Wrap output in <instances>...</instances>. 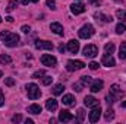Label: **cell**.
Masks as SVG:
<instances>
[{
	"instance_id": "6da1fadb",
	"label": "cell",
	"mask_w": 126,
	"mask_h": 124,
	"mask_svg": "<svg viewBox=\"0 0 126 124\" xmlns=\"http://www.w3.org/2000/svg\"><path fill=\"white\" fill-rule=\"evenodd\" d=\"M0 39L3 41V44L6 47H10V48L16 47L19 44V35H16L10 31H1L0 32Z\"/></svg>"
},
{
	"instance_id": "7a4b0ae2",
	"label": "cell",
	"mask_w": 126,
	"mask_h": 124,
	"mask_svg": "<svg viewBox=\"0 0 126 124\" xmlns=\"http://www.w3.org/2000/svg\"><path fill=\"white\" fill-rule=\"evenodd\" d=\"M94 26L91 25V24H85L79 31H78V35H79V38H82V39H88V38H91L93 35H94Z\"/></svg>"
},
{
	"instance_id": "3957f363",
	"label": "cell",
	"mask_w": 126,
	"mask_h": 124,
	"mask_svg": "<svg viewBox=\"0 0 126 124\" xmlns=\"http://www.w3.org/2000/svg\"><path fill=\"white\" fill-rule=\"evenodd\" d=\"M27 95H28V98L30 99H38L40 96H41V91H40V88H38V85H35V83H30V85H27Z\"/></svg>"
},
{
	"instance_id": "277c9868",
	"label": "cell",
	"mask_w": 126,
	"mask_h": 124,
	"mask_svg": "<svg viewBox=\"0 0 126 124\" xmlns=\"http://www.w3.org/2000/svg\"><path fill=\"white\" fill-rule=\"evenodd\" d=\"M84 67H85V63L81 62V60H69L66 64L67 72H76V70H81Z\"/></svg>"
},
{
	"instance_id": "5b68a950",
	"label": "cell",
	"mask_w": 126,
	"mask_h": 124,
	"mask_svg": "<svg viewBox=\"0 0 126 124\" xmlns=\"http://www.w3.org/2000/svg\"><path fill=\"white\" fill-rule=\"evenodd\" d=\"M82 53H84L85 57H88V59H94L95 56H98V47L94 45V44H90V45H87V47L82 50Z\"/></svg>"
},
{
	"instance_id": "8992f818",
	"label": "cell",
	"mask_w": 126,
	"mask_h": 124,
	"mask_svg": "<svg viewBox=\"0 0 126 124\" xmlns=\"http://www.w3.org/2000/svg\"><path fill=\"white\" fill-rule=\"evenodd\" d=\"M41 63L44 66H47V67H54L57 64V59L54 56H51V54H43L41 56Z\"/></svg>"
},
{
	"instance_id": "52a82bcc",
	"label": "cell",
	"mask_w": 126,
	"mask_h": 124,
	"mask_svg": "<svg viewBox=\"0 0 126 124\" xmlns=\"http://www.w3.org/2000/svg\"><path fill=\"white\" fill-rule=\"evenodd\" d=\"M35 48L37 50H53V42L46 41V39H37L35 41Z\"/></svg>"
},
{
	"instance_id": "ba28073f",
	"label": "cell",
	"mask_w": 126,
	"mask_h": 124,
	"mask_svg": "<svg viewBox=\"0 0 126 124\" xmlns=\"http://www.w3.org/2000/svg\"><path fill=\"white\" fill-rule=\"evenodd\" d=\"M114 101H117V99H120L122 96H123V91L117 86V85H111L110 86V93H109Z\"/></svg>"
},
{
	"instance_id": "9c48e42d",
	"label": "cell",
	"mask_w": 126,
	"mask_h": 124,
	"mask_svg": "<svg viewBox=\"0 0 126 124\" xmlns=\"http://www.w3.org/2000/svg\"><path fill=\"white\" fill-rule=\"evenodd\" d=\"M100 117H101V108H100V107L93 108V111L88 114V120H90V123H97V121L100 120Z\"/></svg>"
},
{
	"instance_id": "30bf717a",
	"label": "cell",
	"mask_w": 126,
	"mask_h": 124,
	"mask_svg": "<svg viewBox=\"0 0 126 124\" xmlns=\"http://www.w3.org/2000/svg\"><path fill=\"white\" fill-rule=\"evenodd\" d=\"M85 10H87V6L82 4V3H73V4H70V12L73 15H81Z\"/></svg>"
},
{
	"instance_id": "8fae6325",
	"label": "cell",
	"mask_w": 126,
	"mask_h": 124,
	"mask_svg": "<svg viewBox=\"0 0 126 124\" xmlns=\"http://www.w3.org/2000/svg\"><path fill=\"white\" fill-rule=\"evenodd\" d=\"M103 86H104V82L103 80H100V79H93V82H91V85H90V89H91V92H100L101 89H103Z\"/></svg>"
},
{
	"instance_id": "7c38bea8",
	"label": "cell",
	"mask_w": 126,
	"mask_h": 124,
	"mask_svg": "<svg viewBox=\"0 0 126 124\" xmlns=\"http://www.w3.org/2000/svg\"><path fill=\"white\" fill-rule=\"evenodd\" d=\"M72 120H73V114H70L69 111L62 110V111L59 112V121H62V123H67V121H72Z\"/></svg>"
},
{
	"instance_id": "4fadbf2b",
	"label": "cell",
	"mask_w": 126,
	"mask_h": 124,
	"mask_svg": "<svg viewBox=\"0 0 126 124\" xmlns=\"http://www.w3.org/2000/svg\"><path fill=\"white\" fill-rule=\"evenodd\" d=\"M101 63H103L104 66H107V67H113V66H116V62H114L113 56H111V54H107V53L103 56V59H101Z\"/></svg>"
},
{
	"instance_id": "5bb4252c",
	"label": "cell",
	"mask_w": 126,
	"mask_h": 124,
	"mask_svg": "<svg viewBox=\"0 0 126 124\" xmlns=\"http://www.w3.org/2000/svg\"><path fill=\"white\" fill-rule=\"evenodd\" d=\"M66 48H67V50H69L72 54H76V53L79 51V42H78L76 39H70V41L67 42Z\"/></svg>"
},
{
	"instance_id": "9a60e30c",
	"label": "cell",
	"mask_w": 126,
	"mask_h": 124,
	"mask_svg": "<svg viewBox=\"0 0 126 124\" xmlns=\"http://www.w3.org/2000/svg\"><path fill=\"white\" fill-rule=\"evenodd\" d=\"M84 104L88 107V108H95V107H100V102H98V99H95L94 96H87L85 99H84Z\"/></svg>"
},
{
	"instance_id": "2e32d148",
	"label": "cell",
	"mask_w": 126,
	"mask_h": 124,
	"mask_svg": "<svg viewBox=\"0 0 126 124\" xmlns=\"http://www.w3.org/2000/svg\"><path fill=\"white\" fill-rule=\"evenodd\" d=\"M46 108H47L48 111H56V110H57V101H56L54 98H48V99L46 101Z\"/></svg>"
},
{
	"instance_id": "e0dca14e",
	"label": "cell",
	"mask_w": 126,
	"mask_h": 124,
	"mask_svg": "<svg viewBox=\"0 0 126 124\" xmlns=\"http://www.w3.org/2000/svg\"><path fill=\"white\" fill-rule=\"evenodd\" d=\"M62 102L64 104V105H67V107H72V105H75V104H76V101H75L73 95H70V93H67V95H63Z\"/></svg>"
},
{
	"instance_id": "ac0fdd59",
	"label": "cell",
	"mask_w": 126,
	"mask_h": 124,
	"mask_svg": "<svg viewBox=\"0 0 126 124\" xmlns=\"http://www.w3.org/2000/svg\"><path fill=\"white\" fill-rule=\"evenodd\" d=\"M50 29L54 32V34H57V35H63V26L60 24H57V22H53L50 25Z\"/></svg>"
},
{
	"instance_id": "d6986e66",
	"label": "cell",
	"mask_w": 126,
	"mask_h": 124,
	"mask_svg": "<svg viewBox=\"0 0 126 124\" xmlns=\"http://www.w3.org/2000/svg\"><path fill=\"white\" fill-rule=\"evenodd\" d=\"M41 105H38V104H32L28 107V112H31V114H40L41 112Z\"/></svg>"
},
{
	"instance_id": "ffe728a7",
	"label": "cell",
	"mask_w": 126,
	"mask_h": 124,
	"mask_svg": "<svg viewBox=\"0 0 126 124\" xmlns=\"http://www.w3.org/2000/svg\"><path fill=\"white\" fill-rule=\"evenodd\" d=\"M63 91H64V86H63L62 83H59V85H54V86H53V89H51L53 95H62Z\"/></svg>"
},
{
	"instance_id": "44dd1931",
	"label": "cell",
	"mask_w": 126,
	"mask_h": 124,
	"mask_svg": "<svg viewBox=\"0 0 126 124\" xmlns=\"http://www.w3.org/2000/svg\"><path fill=\"white\" fill-rule=\"evenodd\" d=\"M119 57H120V60H126V42H122V44H120Z\"/></svg>"
},
{
	"instance_id": "7402d4cb",
	"label": "cell",
	"mask_w": 126,
	"mask_h": 124,
	"mask_svg": "<svg viewBox=\"0 0 126 124\" xmlns=\"http://www.w3.org/2000/svg\"><path fill=\"white\" fill-rule=\"evenodd\" d=\"M18 4H19L18 0H10L9 4H7V7H6V10H7V12H12V10H15V9L18 7Z\"/></svg>"
},
{
	"instance_id": "603a6c76",
	"label": "cell",
	"mask_w": 126,
	"mask_h": 124,
	"mask_svg": "<svg viewBox=\"0 0 126 124\" xmlns=\"http://www.w3.org/2000/svg\"><path fill=\"white\" fill-rule=\"evenodd\" d=\"M0 63H1V64H10V63H12L10 56H7V54H1V56H0Z\"/></svg>"
},
{
	"instance_id": "cb8c5ba5",
	"label": "cell",
	"mask_w": 126,
	"mask_h": 124,
	"mask_svg": "<svg viewBox=\"0 0 126 124\" xmlns=\"http://www.w3.org/2000/svg\"><path fill=\"white\" fill-rule=\"evenodd\" d=\"M114 118V111L110 108V105H109V108H107V111H106V120L107 121H110V120H113Z\"/></svg>"
},
{
	"instance_id": "d4e9b609",
	"label": "cell",
	"mask_w": 126,
	"mask_h": 124,
	"mask_svg": "<svg viewBox=\"0 0 126 124\" xmlns=\"http://www.w3.org/2000/svg\"><path fill=\"white\" fill-rule=\"evenodd\" d=\"M125 31H126V25H125V24H122V22H120V24H117V25H116V34H119V35H120V34H123Z\"/></svg>"
},
{
	"instance_id": "484cf974",
	"label": "cell",
	"mask_w": 126,
	"mask_h": 124,
	"mask_svg": "<svg viewBox=\"0 0 126 124\" xmlns=\"http://www.w3.org/2000/svg\"><path fill=\"white\" fill-rule=\"evenodd\" d=\"M95 18H101L103 22H111V21H113L111 16H106V15H103V13H95Z\"/></svg>"
},
{
	"instance_id": "4316f807",
	"label": "cell",
	"mask_w": 126,
	"mask_h": 124,
	"mask_svg": "<svg viewBox=\"0 0 126 124\" xmlns=\"http://www.w3.org/2000/svg\"><path fill=\"white\" fill-rule=\"evenodd\" d=\"M104 50H106V53H107V54H113V51H114V44H113V42H109V44H106Z\"/></svg>"
},
{
	"instance_id": "83f0119b",
	"label": "cell",
	"mask_w": 126,
	"mask_h": 124,
	"mask_svg": "<svg viewBox=\"0 0 126 124\" xmlns=\"http://www.w3.org/2000/svg\"><path fill=\"white\" fill-rule=\"evenodd\" d=\"M116 16H117V19H120V21H126V10L119 9V10L116 12Z\"/></svg>"
},
{
	"instance_id": "f1b7e54d",
	"label": "cell",
	"mask_w": 126,
	"mask_h": 124,
	"mask_svg": "<svg viewBox=\"0 0 126 124\" xmlns=\"http://www.w3.org/2000/svg\"><path fill=\"white\" fill-rule=\"evenodd\" d=\"M78 121H84L85 120V111L82 110V108H79L78 110V118H76Z\"/></svg>"
},
{
	"instance_id": "f546056e",
	"label": "cell",
	"mask_w": 126,
	"mask_h": 124,
	"mask_svg": "<svg viewBox=\"0 0 126 124\" xmlns=\"http://www.w3.org/2000/svg\"><path fill=\"white\" fill-rule=\"evenodd\" d=\"M53 82V77H50V76H44L43 79H41V83L43 85H50Z\"/></svg>"
},
{
	"instance_id": "4dcf8cb0",
	"label": "cell",
	"mask_w": 126,
	"mask_h": 124,
	"mask_svg": "<svg viewBox=\"0 0 126 124\" xmlns=\"http://www.w3.org/2000/svg\"><path fill=\"white\" fill-rule=\"evenodd\" d=\"M81 82H82L84 85H91L93 79H91L90 76H82V77H81Z\"/></svg>"
},
{
	"instance_id": "1f68e13d",
	"label": "cell",
	"mask_w": 126,
	"mask_h": 124,
	"mask_svg": "<svg viewBox=\"0 0 126 124\" xmlns=\"http://www.w3.org/2000/svg\"><path fill=\"white\" fill-rule=\"evenodd\" d=\"M82 88H84V83H82V82H76V83H73V89H75L76 92H81Z\"/></svg>"
},
{
	"instance_id": "d6a6232c",
	"label": "cell",
	"mask_w": 126,
	"mask_h": 124,
	"mask_svg": "<svg viewBox=\"0 0 126 124\" xmlns=\"http://www.w3.org/2000/svg\"><path fill=\"white\" fill-rule=\"evenodd\" d=\"M44 74H46L44 70H37V72L32 74V77H34V79H38V77H41V76H44Z\"/></svg>"
},
{
	"instance_id": "836d02e7",
	"label": "cell",
	"mask_w": 126,
	"mask_h": 124,
	"mask_svg": "<svg viewBox=\"0 0 126 124\" xmlns=\"http://www.w3.org/2000/svg\"><path fill=\"white\" fill-rule=\"evenodd\" d=\"M4 83H6V86H13L15 85V79L13 77H6L4 79Z\"/></svg>"
},
{
	"instance_id": "e575fe53",
	"label": "cell",
	"mask_w": 126,
	"mask_h": 124,
	"mask_svg": "<svg viewBox=\"0 0 126 124\" xmlns=\"http://www.w3.org/2000/svg\"><path fill=\"white\" fill-rule=\"evenodd\" d=\"M19 121H22V117L18 114V115H13L12 117V123H19Z\"/></svg>"
},
{
	"instance_id": "d590c367",
	"label": "cell",
	"mask_w": 126,
	"mask_h": 124,
	"mask_svg": "<svg viewBox=\"0 0 126 124\" xmlns=\"http://www.w3.org/2000/svg\"><path fill=\"white\" fill-rule=\"evenodd\" d=\"M47 6L51 9H56V1L54 0H47Z\"/></svg>"
},
{
	"instance_id": "8d00e7d4",
	"label": "cell",
	"mask_w": 126,
	"mask_h": 124,
	"mask_svg": "<svg viewBox=\"0 0 126 124\" xmlns=\"http://www.w3.org/2000/svg\"><path fill=\"white\" fill-rule=\"evenodd\" d=\"M98 67H100V66H98V63H95V62L90 63V69H91V70H97Z\"/></svg>"
},
{
	"instance_id": "74e56055",
	"label": "cell",
	"mask_w": 126,
	"mask_h": 124,
	"mask_svg": "<svg viewBox=\"0 0 126 124\" xmlns=\"http://www.w3.org/2000/svg\"><path fill=\"white\" fill-rule=\"evenodd\" d=\"M21 31L24 32V34H30V31H31V28H30L28 25H24V26L21 28Z\"/></svg>"
},
{
	"instance_id": "f35d334b",
	"label": "cell",
	"mask_w": 126,
	"mask_h": 124,
	"mask_svg": "<svg viewBox=\"0 0 126 124\" xmlns=\"http://www.w3.org/2000/svg\"><path fill=\"white\" fill-rule=\"evenodd\" d=\"M106 102H107V104H109V105H111V104H113V102H114V99H113V98H111V96H110V95H107V96H106Z\"/></svg>"
},
{
	"instance_id": "ab89813d",
	"label": "cell",
	"mask_w": 126,
	"mask_h": 124,
	"mask_svg": "<svg viewBox=\"0 0 126 124\" xmlns=\"http://www.w3.org/2000/svg\"><path fill=\"white\" fill-rule=\"evenodd\" d=\"M4 105V95L1 92V89H0V107H3Z\"/></svg>"
},
{
	"instance_id": "60d3db41",
	"label": "cell",
	"mask_w": 126,
	"mask_h": 124,
	"mask_svg": "<svg viewBox=\"0 0 126 124\" xmlns=\"http://www.w3.org/2000/svg\"><path fill=\"white\" fill-rule=\"evenodd\" d=\"M90 3L94 4V6H100L101 4V0H90Z\"/></svg>"
},
{
	"instance_id": "b9f144b4",
	"label": "cell",
	"mask_w": 126,
	"mask_h": 124,
	"mask_svg": "<svg viewBox=\"0 0 126 124\" xmlns=\"http://www.w3.org/2000/svg\"><path fill=\"white\" fill-rule=\"evenodd\" d=\"M64 50H66V47H64V45H60V47H59V51H60V53H63Z\"/></svg>"
},
{
	"instance_id": "7bdbcfd3",
	"label": "cell",
	"mask_w": 126,
	"mask_h": 124,
	"mask_svg": "<svg viewBox=\"0 0 126 124\" xmlns=\"http://www.w3.org/2000/svg\"><path fill=\"white\" fill-rule=\"evenodd\" d=\"M6 21H7V22H13V18H12V16H7Z\"/></svg>"
},
{
	"instance_id": "ee69618b",
	"label": "cell",
	"mask_w": 126,
	"mask_h": 124,
	"mask_svg": "<svg viewBox=\"0 0 126 124\" xmlns=\"http://www.w3.org/2000/svg\"><path fill=\"white\" fill-rule=\"evenodd\" d=\"M21 1H22V4H28V3H30L31 0H21Z\"/></svg>"
},
{
	"instance_id": "f6af8a7d",
	"label": "cell",
	"mask_w": 126,
	"mask_h": 124,
	"mask_svg": "<svg viewBox=\"0 0 126 124\" xmlns=\"http://www.w3.org/2000/svg\"><path fill=\"white\" fill-rule=\"evenodd\" d=\"M25 123H27V124H32L34 121H32V120H25Z\"/></svg>"
},
{
	"instance_id": "bcb514c9",
	"label": "cell",
	"mask_w": 126,
	"mask_h": 124,
	"mask_svg": "<svg viewBox=\"0 0 126 124\" xmlns=\"http://www.w3.org/2000/svg\"><path fill=\"white\" fill-rule=\"evenodd\" d=\"M122 107H123V108H126V101H123V102H122Z\"/></svg>"
},
{
	"instance_id": "7dc6e473",
	"label": "cell",
	"mask_w": 126,
	"mask_h": 124,
	"mask_svg": "<svg viewBox=\"0 0 126 124\" xmlns=\"http://www.w3.org/2000/svg\"><path fill=\"white\" fill-rule=\"evenodd\" d=\"M32 3H37V1H38V0H31Z\"/></svg>"
},
{
	"instance_id": "c3c4849f",
	"label": "cell",
	"mask_w": 126,
	"mask_h": 124,
	"mask_svg": "<svg viewBox=\"0 0 126 124\" xmlns=\"http://www.w3.org/2000/svg\"><path fill=\"white\" fill-rule=\"evenodd\" d=\"M0 77H1V72H0Z\"/></svg>"
},
{
	"instance_id": "681fc988",
	"label": "cell",
	"mask_w": 126,
	"mask_h": 124,
	"mask_svg": "<svg viewBox=\"0 0 126 124\" xmlns=\"http://www.w3.org/2000/svg\"><path fill=\"white\" fill-rule=\"evenodd\" d=\"M0 22H1V16H0Z\"/></svg>"
}]
</instances>
